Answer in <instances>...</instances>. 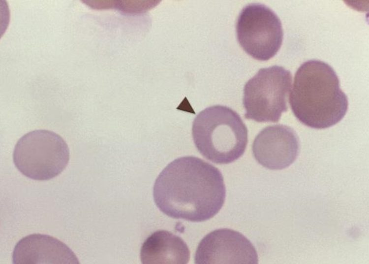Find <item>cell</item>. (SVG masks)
I'll return each mask as SVG.
<instances>
[{
	"mask_svg": "<svg viewBox=\"0 0 369 264\" xmlns=\"http://www.w3.org/2000/svg\"><path fill=\"white\" fill-rule=\"evenodd\" d=\"M13 159L24 175L35 180H47L65 169L69 160V150L58 134L48 130H35L18 140Z\"/></svg>",
	"mask_w": 369,
	"mask_h": 264,
	"instance_id": "cell-4",
	"label": "cell"
},
{
	"mask_svg": "<svg viewBox=\"0 0 369 264\" xmlns=\"http://www.w3.org/2000/svg\"><path fill=\"white\" fill-rule=\"evenodd\" d=\"M196 264L258 263L257 251L251 242L240 232L223 228L206 235L196 250Z\"/></svg>",
	"mask_w": 369,
	"mask_h": 264,
	"instance_id": "cell-7",
	"label": "cell"
},
{
	"mask_svg": "<svg viewBox=\"0 0 369 264\" xmlns=\"http://www.w3.org/2000/svg\"><path fill=\"white\" fill-rule=\"evenodd\" d=\"M14 264H78L79 261L65 244L51 236L34 233L20 240L12 254Z\"/></svg>",
	"mask_w": 369,
	"mask_h": 264,
	"instance_id": "cell-9",
	"label": "cell"
},
{
	"mask_svg": "<svg viewBox=\"0 0 369 264\" xmlns=\"http://www.w3.org/2000/svg\"><path fill=\"white\" fill-rule=\"evenodd\" d=\"M142 264L188 263L190 251L179 236L164 230L151 234L143 243L140 251Z\"/></svg>",
	"mask_w": 369,
	"mask_h": 264,
	"instance_id": "cell-10",
	"label": "cell"
},
{
	"mask_svg": "<svg viewBox=\"0 0 369 264\" xmlns=\"http://www.w3.org/2000/svg\"><path fill=\"white\" fill-rule=\"evenodd\" d=\"M299 149L297 135L292 129L283 125L265 128L256 135L252 145L256 161L272 170L290 165L297 158Z\"/></svg>",
	"mask_w": 369,
	"mask_h": 264,
	"instance_id": "cell-8",
	"label": "cell"
},
{
	"mask_svg": "<svg viewBox=\"0 0 369 264\" xmlns=\"http://www.w3.org/2000/svg\"><path fill=\"white\" fill-rule=\"evenodd\" d=\"M153 197L157 207L169 217L200 222L221 209L226 189L218 168L199 158L185 156L162 170L155 181Z\"/></svg>",
	"mask_w": 369,
	"mask_h": 264,
	"instance_id": "cell-1",
	"label": "cell"
},
{
	"mask_svg": "<svg viewBox=\"0 0 369 264\" xmlns=\"http://www.w3.org/2000/svg\"><path fill=\"white\" fill-rule=\"evenodd\" d=\"M192 134L195 145L206 159L228 164L240 158L246 149L247 130L240 115L231 108L214 105L194 119Z\"/></svg>",
	"mask_w": 369,
	"mask_h": 264,
	"instance_id": "cell-3",
	"label": "cell"
},
{
	"mask_svg": "<svg viewBox=\"0 0 369 264\" xmlns=\"http://www.w3.org/2000/svg\"><path fill=\"white\" fill-rule=\"evenodd\" d=\"M292 79L290 71L281 66L260 69L244 86L245 118L257 122H277L288 110Z\"/></svg>",
	"mask_w": 369,
	"mask_h": 264,
	"instance_id": "cell-5",
	"label": "cell"
},
{
	"mask_svg": "<svg viewBox=\"0 0 369 264\" xmlns=\"http://www.w3.org/2000/svg\"><path fill=\"white\" fill-rule=\"evenodd\" d=\"M238 41L253 58L266 61L274 57L282 45L283 32L277 14L260 3L249 4L241 11L236 24Z\"/></svg>",
	"mask_w": 369,
	"mask_h": 264,
	"instance_id": "cell-6",
	"label": "cell"
},
{
	"mask_svg": "<svg viewBox=\"0 0 369 264\" xmlns=\"http://www.w3.org/2000/svg\"><path fill=\"white\" fill-rule=\"evenodd\" d=\"M289 102L300 122L316 129L338 123L348 106L335 71L328 64L317 60L306 61L298 68Z\"/></svg>",
	"mask_w": 369,
	"mask_h": 264,
	"instance_id": "cell-2",
	"label": "cell"
}]
</instances>
